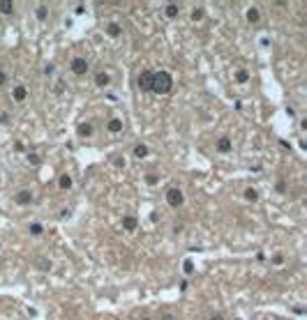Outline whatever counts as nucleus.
Here are the masks:
<instances>
[{
  "instance_id": "nucleus-1",
  "label": "nucleus",
  "mask_w": 307,
  "mask_h": 320,
  "mask_svg": "<svg viewBox=\"0 0 307 320\" xmlns=\"http://www.w3.org/2000/svg\"><path fill=\"white\" fill-rule=\"evenodd\" d=\"M171 88H173V79L169 72H152L150 92H155V95H169Z\"/></svg>"
},
{
  "instance_id": "nucleus-2",
  "label": "nucleus",
  "mask_w": 307,
  "mask_h": 320,
  "mask_svg": "<svg viewBox=\"0 0 307 320\" xmlns=\"http://www.w3.org/2000/svg\"><path fill=\"white\" fill-rule=\"evenodd\" d=\"M182 200H185V198H182V191L180 189H176V187H173V189L166 191V203H169L171 207H180Z\"/></svg>"
},
{
  "instance_id": "nucleus-3",
  "label": "nucleus",
  "mask_w": 307,
  "mask_h": 320,
  "mask_svg": "<svg viewBox=\"0 0 307 320\" xmlns=\"http://www.w3.org/2000/svg\"><path fill=\"white\" fill-rule=\"evenodd\" d=\"M72 72H74L76 76L86 74V72H88V60H86V58H74V60H72Z\"/></svg>"
},
{
  "instance_id": "nucleus-4",
  "label": "nucleus",
  "mask_w": 307,
  "mask_h": 320,
  "mask_svg": "<svg viewBox=\"0 0 307 320\" xmlns=\"http://www.w3.org/2000/svg\"><path fill=\"white\" fill-rule=\"evenodd\" d=\"M150 85H152V72H141L139 74V88L141 90H150Z\"/></svg>"
},
{
  "instance_id": "nucleus-5",
  "label": "nucleus",
  "mask_w": 307,
  "mask_h": 320,
  "mask_svg": "<svg viewBox=\"0 0 307 320\" xmlns=\"http://www.w3.org/2000/svg\"><path fill=\"white\" fill-rule=\"evenodd\" d=\"M16 203H19V205H30L33 203V194L30 191H19V194H16Z\"/></svg>"
},
{
  "instance_id": "nucleus-6",
  "label": "nucleus",
  "mask_w": 307,
  "mask_h": 320,
  "mask_svg": "<svg viewBox=\"0 0 307 320\" xmlns=\"http://www.w3.org/2000/svg\"><path fill=\"white\" fill-rule=\"evenodd\" d=\"M231 148H233V143L227 138V136H222V138L217 140V150L224 152V155H227V152H231Z\"/></svg>"
},
{
  "instance_id": "nucleus-7",
  "label": "nucleus",
  "mask_w": 307,
  "mask_h": 320,
  "mask_svg": "<svg viewBox=\"0 0 307 320\" xmlns=\"http://www.w3.org/2000/svg\"><path fill=\"white\" fill-rule=\"evenodd\" d=\"M106 127H109L111 134H120V131H122V120L113 118V120H109V125H106Z\"/></svg>"
},
{
  "instance_id": "nucleus-8",
  "label": "nucleus",
  "mask_w": 307,
  "mask_h": 320,
  "mask_svg": "<svg viewBox=\"0 0 307 320\" xmlns=\"http://www.w3.org/2000/svg\"><path fill=\"white\" fill-rule=\"evenodd\" d=\"M136 226H139V221H136V217H125V219H122V228L125 230H136Z\"/></svg>"
},
{
  "instance_id": "nucleus-9",
  "label": "nucleus",
  "mask_w": 307,
  "mask_h": 320,
  "mask_svg": "<svg viewBox=\"0 0 307 320\" xmlns=\"http://www.w3.org/2000/svg\"><path fill=\"white\" fill-rule=\"evenodd\" d=\"M95 83H97V85H100V88H106V85H109V83H111V76H109V74H106V72H100V74H97V76H95Z\"/></svg>"
},
{
  "instance_id": "nucleus-10",
  "label": "nucleus",
  "mask_w": 307,
  "mask_h": 320,
  "mask_svg": "<svg viewBox=\"0 0 307 320\" xmlns=\"http://www.w3.org/2000/svg\"><path fill=\"white\" fill-rule=\"evenodd\" d=\"M259 19H261L259 10L257 7H250V10H247V21H250V23H259Z\"/></svg>"
},
{
  "instance_id": "nucleus-11",
  "label": "nucleus",
  "mask_w": 307,
  "mask_h": 320,
  "mask_svg": "<svg viewBox=\"0 0 307 320\" xmlns=\"http://www.w3.org/2000/svg\"><path fill=\"white\" fill-rule=\"evenodd\" d=\"M106 32H109V37H120L122 28L118 23H109V25H106Z\"/></svg>"
},
{
  "instance_id": "nucleus-12",
  "label": "nucleus",
  "mask_w": 307,
  "mask_h": 320,
  "mask_svg": "<svg viewBox=\"0 0 307 320\" xmlns=\"http://www.w3.org/2000/svg\"><path fill=\"white\" fill-rule=\"evenodd\" d=\"M164 14H166V16H169V19H176V16H178V14H180V7H178V5H173V3H171V5H166Z\"/></svg>"
},
{
  "instance_id": "nucleus-13",
  "label": "nucleus",
  "mask_w": 307,
  "mask_h": 320,
  "mask_svg": "<svg viewBox=\"0 0 307 320\" xmlns=\"http://www.w3.org/2000/svg\"><path fill=\"white\" fill-rule=\"evenodd\" d=\"M76 131H79V136H90L93 134V125H90V122H81Z\"/></svg>"
},
{
  "instance_id": "nucleus-14",
  "label": "nucleus",
  "mask_w": 307,
  "mask_h": 320,
  "mask_svg": "<svg viewBox=\"0 0 307 320\" xmlns=\"http://www.w3.org/2000/svg\"><path fill=\"white\" fill-rule=\"evenodd\" d=\"M25 97H28V90H25L23 85H19V88H14V99H16V101H23Z\"/></svg>"
},
{
  "instance_id": "nucleus-15",
  "label": "nucleus",
  "mask_w": 307,
  "mask_h": 320,
  "mask_svg": "<svg viewBox=\"0 0 307 320\" xmlns=\"http://www.w3.org/2000/svg\"><path fill=\"white\" fill-rule=\"evenodd\" d=\"M58 187H60V189H72V177L70 175H60V177H58Z\"/></svg>"
},
{
  "instance_id": "nucleus-16",
  "label": "nucleus",
  "mask_w": 307,
  "mask_h": 320,
  "mask_svg": "<svg viewBox=\"0 0 307 320\" xmlns=\"http://www.w3.org/2000/svg\"><path fill=\"white\" fill-rule=\"evenodd\" d=\"M148 155V145H143V143H139L134 148V157H139V159H141V157H146Z\"/></svg>"
},
{
  "instance_id": "nucleus-17",
  "label": "nucleus",
  "mask_w": 307,
  "mask_h": 320,
  "mask_svg": "<svg viewBox=\"0 0 307 320\" xmlns=\"http://www.w3.org/2000/svg\"><path fill=\"white\" fill-rule=\"evenodd\" d=\"M203 14H206V12H203V7H194V10H192V21H201Z\"/></svg>"
},
{
  "instance_id": "nucleus-18",
  "label": "nucleus",
  "mask_w": 307,
  "mask_h": 320,
  "mask_svg": "<svg viewBox=\"0 0 307 320\" xmlns=\"http://www.w3.org/2000/svg\"><path fill=\"white\" fill-rule=\"evenodd\" d=\"M0 12H3V14H12V12H14V5H12V3H0Z\"/></svg>"
},
{
  "instance_id": "nucleus-19",
  "label": "nucleus",
  "mask_w": 307,
  "mask_h": 320,
  "mask_svg": "<svg viewBox=\"0 0 307 320\" xmlns=\"http://www.w3.org/2000/svg\"><path fill=\"white\" fill-rule=\"evenodd\" d=\"M236 81H238V83H247V81H250V74H247L245 69H240V72L236 74Z\"/></svg>"
},
{
  "instance_id": "nucleus-20",
  "label": "nucleus",
  "mask_w": 307,
  "mask_h": 320,
  "mask_svg": "<svg viewBox=\"0 0 307 320\" xmlns=\"http://www.w3.org/2000/svg\"><path fill=\"white\" fill-rule=\"evenodd\" d=\"M245 198H247V200H252V203H254V200H259L257 189H247V191H245Z\"/></svg>"
},
{
  "instance_id": "nucleus-21",
  "label": "nucleus",
  "mask_w": 307,
  "mask_h": 320,
  "mask_svg": "<svg viewBox=\"0 0 307 320\" xmlns=\"http://www.w3.org/2000/svg\"><path fill=\"white\" fill-rule=\"evenodd\" d=\"M185 274H192V272H194V263H192V260H185Z\"/></svg>"
},
{
  "instance_id": "nucleus-22",
  "label": "nucleus",
  "mask_w": 307,
  "mask_h": 320,
  "mask_svg": "<svg viewBox=\"0 0 307 320\" xmlns=\"http://www.w3.org/2000/svg\"><path fill=\"white\" fill-rule=\"evenodd\" d=\"M46 14H49L46 7H40V10H37V19H40V21H46Z\"/></svg>"
},
{
  "instance_id": "nucleus-23",
  "label": "nucleus",
  "mask_w": 307,
  "mask_h": 320,
  "mask_svg": "<svg viewBox=\"0 0 307 320\" xmlns=\"http://www.w3.org/2000/svg\"><path fill=\"white\" fill-rule=\"evenodd\" d=\"M30 233H33V235H42V226L40 224H33L30 226Z\"/></svg>"
},
{
  "instance_id": "nucleus-24",
  "label": "nucleus",
  "mask_w": 307,
  "mask_h": 320,
  "mask_svg": "<svg viewBox=\"0 0 307 320\" xmlns=\"http://www.w3.org/2000/svg\"><path fill=\"white\" fill-rule=\"evenodd\" d=\"M272 263H275V265H282V263H284V256H282V254H275V256H272Z\"/></svg>"
},
{
  "instance_id": "nucleus-25",
  "label": "nucleus",
  "mask_w": 307,
  "mask_h": 320,
  "mask_svg": "<svg viewBox=\"0 0 307 320\" xmlns=\"http://www.w3.org/2000/svg\"><path fill=\"white\" fill-rule=\"evenodd\" d=\"M28 161H30L33 166H37V164H40V157H37V155H28Z\"/></svg>"
},
{
  "instance_id": "nucleus-26",
  "label": "nucleus",
  "mask_w": 307,
  "mask_h": 320,
  "mask_svg": "<svg viewBox=\"0 0 307 320\" xmlns=\"http://www.w3.org/2000/svg\"><path fill=\"white\" fill-rule=\"evenodd\" d=\"M113 161H116V166H118V168H125V159H120V157H116V159H113Z\"/></svg>"
},
{
  "instance_id": "nucleus-27",
  "label": "nucleus",
  "mask_w": 307,
  "mask_h": 320,
  "mask_svg": "<svg viewBox=\"0 0 307 320\" xmlns=\"http://www.w3.org/2000/svg\"><path fill=\"white\" fill-rule=\"evenodd\" d=\"M0 122H3V125H7V122H10V115L3 113V115H0Z\"/></svg>"
},
{
  "instance_id": "nucleus-28",
  "label": "nucleus",
  "mask_w": 307,
  "mask_h": 320,
  "mask_svg": "<svg viewBox=\"0 0 307 320\" xmlns=\"http://www.w3.org/2000/svg\"><path fill=\"white\" fill-rule=\"evenodd\" d=\"M146 180H148V185H157V177L155 175H148Z\"/></svg>"
},
{
  "instance_id": "nucleus-29",
  "label": "nucleus",
  "mask_w": 307,
  "mask_h": 320,
  "mask_svg": "<svg viewBox=\"0 0 307 320\" xmlns=\"http://www.w3.org/2000/svg\"><path fill=\"white\" fill-rule=\"evenodd\" d=\"M277 191H287V185L284 182H277Z\"/></svg>"
},
{
  "instance_id": "nucleus-30",
  "label": "nucleus",
  "mask_w": 307,
  "mask_h": 320,
  "mask_svg": "<svg viewBox=\"0 0 307 320\" xmlns=\"http://www.w3.org/2000/svg\"><path fill=\"white\" fill-rule=\"evenodd\" d=\"M5 81H7V76H5V72H0V85H5Z\"/></svg>"
},
{
  "instance_id": "nucleus-31",
  "label": "nucleus",
  "mask_w": 307,
  "mask_h": 320,
  "mask_svg": "<svg viewBox=\"0 0 307 320\" xmlns=\"http://www.w3.org/2000/svg\"><path fill=\"white\" fill-rule=\"evenodd\" d=\"M162 320H176V318H173L171 313H164V315H162Z\"/></svg>"
},
{
  "instance_id": "nucleus-32",
  "label": "nucleus",
  "mask_w": 307,
  "mask_h": 320,
  "mask_svg": "<svg viewBox=\"0 0 307 320\" xmlns=\"http://www.w3.org/2000/svg\"><path fill=\"white\" fill-rule=\"evenodd\" d=\"M210 320H224V318H222V315H220V313H217V315H212V318H210Z\"/></svg>"
},
{
  "instance_id": "nucleus-33",
  "label": "nucleus",
  "mask_w": 307,
  "mask_h": 320,
  "mask_svg": "<svg viewBox=\"0 0 307 320\" xmlns=\"http://www.w3.org/2000/svg\"><path fill=\"white\" fill-rule=\"evenodd\" d=\"M141 320H152V318H141Z\"/></svg>"
}]
</instances>
